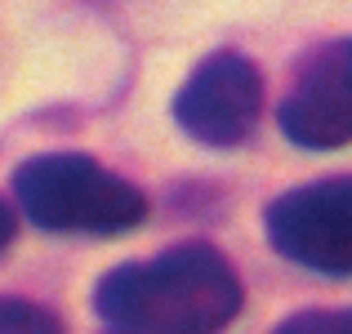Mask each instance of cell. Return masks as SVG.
<instances>
[{
  "instance_id": "cell-6",
  "label": "cell",
  "mask_w": 352,
  "mask_h": 334,
  "mask_svg": "<svg viewBox=\"0 0 352 334\" xmlns=\"http://www.w3.org/2000/svg\"><path fill=\"white\" fill-rule=\"evenodd\" d=\"M0 334H67V326L45 303L0 294Z\"/></svg>"
},
{
  "instance_id": "cell-8",
  "label": "cell",
  "mask_w": 352,
  "mask_h": 334,
  "mask_svg": "<svg viewBox=\"0 0 352 334\" xmlns=\"http://www.w3.org/2000/svg\"><path fill=\"white\" fill-rule=\"evenodd\" d=\"M14 232H18V219H14V210H9V201H0V254L9 249Z\"/></svg>"
},
{
  "instance_id": "cell-3",
  "label": "cell",
  "mask_w": 352,
  "mask_h": 334,
  "mask_svg": "<svg viewBox=\"0 0 352 334\" xmlns=\"http://www.w3.org/2000/svg\"><path fill=\"white\" fill-rule=\"evenodd\" d=\"M263 227L276 254L321 276H352V179H317L267 201Z\"/></svg>"
},
{
  "instance_id": "cell-1",
  "label": "cell",
  "mask_w": 352,
  "mask_h": 334,
  "mask_svg": "<svg viewBox=\"0 0 352 334\" xmlns=\"http://www.w3.org/2000/svg\"><path fill=\"white\" fill-rule=\"evenodd\" d=\"M245 290L214 245H174L120 263L94 285V312L125 334H219L236 321Z\"/></svg>"
},
{
  "instance_id": "cell-9",
  "label": "cell",
  "mask_w": 352,
  "mask_h": 334,
  "mask_svg": "<svg viewBox=\"0 0 352 334\" xmlns=\"http://www.w3.org/2000/svg\"><path fill=\"white\" fill-rule=\"evenodd\" d=\"M120 334H125V330H120Z\"/></svg>"
},
{
  "instance_id": "cell-4",
  "label": "cell",
  "mask_w": 352,
  "mask_h": 334,
  "mask_svg": "<svg viewBox=\"0 0 352 334\" xmlns=\"http://www.w3.org/2000/svg\"><path fill=\"white\" fill-rule=\"evenodd\" d=\"M263 111V76L236 49H219L192 67L174 94V120L192 143L236 147Z\"/></svg>"
},
{
  "instance_id": "cell-5",
  "label": "cell",
  "mask_w": 352,
  "mask_h": 334,
  "mask_svg": "<svg viewBox=\"0 0 352 334\" xmlns=\"http://www.w3.org/2000/svg\"><path fill=\"white\" fill-rule=\"evenodd\" d=\"M276 120L290 143L312 152L352 143V36L321 45L299 63Z\"/></svg>"
},
{
  "instance_id": "cell-7",
  "label": "cell",
  "mask_w": 352,
  "mask_h": 334,
  "mask_svg": "<svg viewBox=\"0 0 352 334\" xmlns=\"http://www.w3.org/2000/svg\"><path fill=\"white\" fill-rule=\"evenodd\" d=\"M272 334H352V308H303Z\"/></svg>"
},
{
  "instance_id": "cell-2",
  "label": "cell",
  "mask_w": 352,
  "mask_h": 334,
  "mask_svg": "<svg viewBox=\"0 0 352 334\" xmlns=\"http://www.w3.org/2000/svg\"><path fill=\"white\" fill-rule=\"evenodd\" d=\"M14 201L32 227L58 236H120L147 219L143 192L80 152L23 161L14 170Z\"/></svg>"
}]
</instances>
